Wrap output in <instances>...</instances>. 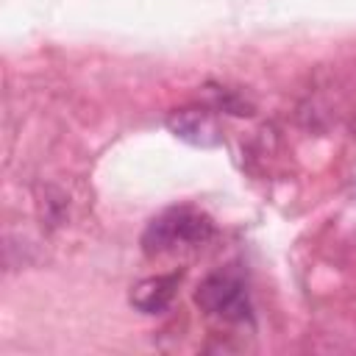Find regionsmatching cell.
<instances>
[{"instance_id":"1","label":"cell","mask_w":356,"mask_h":356,"mask_svg":"<svg viewBox=\"0 0 356 356\" xmlns=\"http://www.w3.org/2000/svg\"><path fill=\"white\" fill-rule=\"evenodd\" d=\"M214 234V225L206 214L200 211H192V209H170L167 214L156 217L145 236H142V245L147 253H164V250H175V248H195V245H203L209 242Z\"/></svg>"},{"instance_id":"2","label":"cell","mask_w":356,"mask_h":356,"mask_svg":"<svg viewBox=\"0 0 356 356\" xmlns=\"http://www.w3.org/2000/svg\"><path fill=\"white\" fill-rule=\"evenodd\" d=\"M195 303L206 314H214V317L228 320V323H245V320H250V298H248V289L234 275H222V273L209 275L197 286Z\"/></svg>"},{"instance_id":"3","label":"cell","mask_w":356,"mask_h":356,"mask_svg":"<svg viewBox=\"0 0 356 356\" xmlns=\"http://www.w3.org/2000/svg\"><path fill=\"white\" fill-rule=\"evenodd\" d=\"M167 128L178 139H184V142H189L195 147H217V145H222V131H220L217 120L206 108H192V106L189 108H175L167 117Z\"/></svg>"},{"instance_id":"4","label":"cell","mask_w":356,"mask_h":356,"mask_svg":"<svg viewBox=\"0 0 356 356\" xmlns=\"http://www.w3.org/2000/svg\"><path fill=\"white\" fill-rule=\"evenodd\" d=\"M178 284H181V273L145 278L131 289V306L139 309L142 314H159L172 303Z\"/></svg>"}]
</instances>
